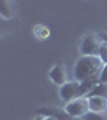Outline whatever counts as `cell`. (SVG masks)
<instances>
[{
    "label": "cell",
    "instance_id": "obj_1",
    "mask_svg": "<svg viewBox=\"0 0 107 120\" xmlns=\"http://www.w3.org/2000/svg\"><path fill=\"white\" fill-rule=\"evenodd\" d=\"M104 66L106 64L99 56H80L74 67V77L77 82H85V80L99 82Z\"/></svg>",
    "mask_w": 107,
    "mask_h": 120
},
{
    "label": "cell",
    "instance_id": "obj_2",
    "mask_svg": "<svg viewBox=\"0 0 107 120\" xmlns=\"http://www.w3.org/2000/svg\"><path fill=\"white\" fill-rule=\"evenodd\" d=\"M102 43H104V40H102L101 35H98V34H88L86 37L83 38V42L80 45L81 56H98Z\"/></svg>",
    "mask_w": 107,
    "mask_h": 120
},
{
    "label": "cell",
    "instance_id": "obj_3",
    "mask_svg": "<svg viewBox=\"0 0 107 120\" xmlns=\"http://www.w3.org/2000/svg\"><path fill=\"white\" fill-rule=\"evenodd\" d=\"M64 111L67 112L72 117H85L91 109H89V99L88 96H80L77 99H74L70 102H66V107Z\"/></svg>",
    "mask_w": 107,
    "mask_h": 120
},
{
    "label": "cell",
    "instance_id": "obj_4",
    "mask_svg": "<svg viewBox=\"0 0 107 120\" xmlns=\"http://www.w3.org/2000/svg\"><path fill=\"white\" fill-rule=\"evenodd\" d=\"M59 96H61V99H64L66 102H70V101H74V99H77V98H80L81 96L80 82L74 80V82H67L66 85H63L61 90H59Z\"/></svg>",
    "mask_w": 107,
    "mask_h": 120
},
{
    "label": "cell",
    "instance_id": "obj_5",
    "mask_svg": "<svg viewBox=\"0 0 107 120\" xmlns=\"http://www.w3.org/2000/svg\"><path fill=\"white\" fill-rule=\"evenodd\" d=\"M50 79H51L56 85H59V86L66 85V83H67V74H66V67H64V64L53 66V69L50 71Z\"/></svg>",
    "mask_w": 107,
    "mask_h": 120
},
{
    "label": "cell",
    "instance_id": "obj_6",
    "mask_svg": "<svg viewBox=\"0 0 107 120\" xmlns=\"http://www.w3.org/2000/svg\"><path fill=\"white\" fill-rule=\"evenodd\" d=\"M89 109L93 112H104L107 111V99L101 96H89Z\"/></svg>",
    "mask_w": 107,
    "mask_h": 120
},
{
    "label": "cell",
    "instance_id": "obj_7",
    "mask_svg": "<svg viewBox=\"0 0 107 120\" xmlns=\"http://www.w3.org/2000/svg\"><path fill=\"white\" fill-rule=\"evenodd\" d=\"M0 13L2 16L7 19H11L15 18V3L13 0H0Z\"/></svg>",
    "mask_w": 107,
    "mask_h": 120
},
{
    "label": "cell",
    "instance_id": "obj_8",
    "mask_svg": "<svg viewBox=\"0 0 107 120\" xmlns=\"http://www.w3.org/2000/svg\"><path fill=\"white\" fill-rule=\"evenodd\" d=\"M34 35L38 40H46V38L50 37V29L45 24H37L35 27H34Z\"/></svg>",
    "mask_w": 107,
    "mask_h": 120
},
{
    "label": "cell",
    "instance_id": "obj_9",
    "mask_svg": "<svg viewBox=\"0 0 107 120\" xmlns=\"http://www.w3.org/2000/svg\"><path fill=\"white\" fill-rule=\"evenodd\" d=\"M89 96H101V98H106L107 99V83L99 82L98 85L91 90V93L88 94V98Z\"/></svg>",
    "mask_w": 107,
    "mask_h": 120
},
{
    "label": "cell",
    "instance_id": "obj_10",
    "mask_svg": "<svg viewBox=\"0 0 107 120\" xmlns=\"http://www.w3.org/2000/svg\"><path fill=\"white\" fill-rule=\"evenodd\" d=\"M83 119H85V120H107V111H104V112H93V111H89Z\"/></svg>",
    "mask_w": 107,
    "mask_h": 120
},
{
    "label": "cell",
    "instance_id": "obj_11",
    "mask_svg": "<svg viewBox=\"0 0 107 120\" xmlns=\"http://www.w3.org/2000/svg\"><path fill=\"white\" fill-rule=\"evenodd\" d=\"M98 56L102 59V63H104V64H107V42L102 43V46H101V50H99V55Z\"/></svg>",
    "mask_w": 107,
    "mask_h": 120
},
{
    "label": "cell",
    "instance_id": "obj_12",
    "mask_svg": "<svg viewBox=\"0 0 107 120\" xmlns=\"http://www.w3.org/2000/svg\"><path fill=\"white\" fill-rule=\"evenodd\" d=\"M99 82L107 83V64L104 66V69H102V72H101V77H99Z\"/></svg>",
    "mask_w": 107,
    "mask_h": 120
},
{
    "label": "cell",
    "instance_id": "obj_13",
    "mask_svg": "<svg viewBox=\"0 0 107 120\" xmlns=\"http://www.w3.org/2000/svg\"><path fill=\"white\" fill-rule=\"evenodd\" d=\"M45 120H59V119H56V117H53V115H46Z\"/></svg>",
    "mask_w": 107,
    "mask_h": 120
},
{
    "label": "cell",
    "instance_id": "obj_14",
    "mask_svg": "<svg viewBox=\"0 0 107 120\" xmlns=\"http://www.w3.org/2000/svg\"><path fill=\"white\" fill-rule=\"evenodd\" d=\"M34 120H45V117H42V115L38 114V117H35V119H34Z\"/></svg>",
    "mask_w": 107,
    "mask_h": 120
},
{
    "label": "cell",
    "instance_id": "obj_15",
    "mask_svg": "<svg viewBox=\"0 0 107 120\" xmlns=\"http://www.w3.org/2000/svg\"><path fill=\"white\" fill-rule=\"evenodd\" d=\"M101 37H102V40H104V42H107V34H102Z\"/></svg>",
    "mask_w": 107,
    "mask_h": 120
}]
</instances>
